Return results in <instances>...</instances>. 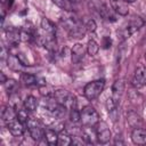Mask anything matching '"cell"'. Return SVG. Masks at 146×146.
<instances>
[{
  "mask_svg": "<svg viewBox=\"0 0 146 146\" xmlns=\"http://www.w3.org/2000/svg\"><path fill=\"white\" fill-rule=\"evenodd\" d=\"M17 57H18V59H19V62L22 63V65H30V63H29V60L25 58V56H24V54H22V52H19V54H17Z\"/></svg>",
  "mask_w": 146,
  "mask_h": 146,
  "instance_id": "f1b7e54d",
  "label": "cell"
},
{
  "mask_svg": "<svg viewBox=\"0 0 146 146\" xmlns=\"http://www.w3.org/2000/svg\"><path fill=\"white\" fill-rule=\"evenodd\" d=\"M143 25H144V21L140 17H132V19H130L129 23H127L124 26H122V29L117 33H119L121 40H124V39H128L135 32H137Z\"/></svg>",
  "mask_w": 146,
  "mask_h": 146,
  "instance_id": "3957f363",
  "label": "cell"
},
{
  "mask_svg": "<svg viewBox=\"0 0 146 146\" xmlns=\"http://www.w3.org/2000/svg\"><path fill=\"white\" fill-rule=\"evenodd\" d=\"M83 56H84V48H83V46L80 44V43L74 44V47L72 48V62L74 64H76L80 60H82Z\"/></svg>",
  "mask_w": 146,
  "mask_h": 146,
  "instance_id": "4fadbf2b",
  "label": "cell"
},
{
  "mask_svg": "<svg viewBox=\"0 0 146 146\" xmlns=\"http://www.w3.org/2000/svg\"><path fill=\"white\" fill-rule=\"evenodd\" d=\"M16 114H17V120L21 121L22 123H26L29 121V115H27V110L24 108H16Z\"/></svg>",
  "mask_w": 146,
  "mask_h": 146,
  "instance_id": "d4e9b609",
  "label": "cell"
},
{
  "mask_svg": "<svg viewBox=\"0 0 146 146\" xmlns=\"http://www.w3.org/2000/svg\"><path fill=\"white\" fill-rule=\"evenodd\" d=\"M62 24L64 29L67 31V33L72 38H82L86 33V25H83L75 15L70 14L68 16H65L62 18Z\"/></svg>",
  "mask_w": 146,
  "mask_h": 146,
  "instance_id": "6da1fadb",
  "label": "cell"
},
{
  "mask_svg": "<svg viewBox=\"0 0 146 146\" xmlns=\"http://www.w3.org/2000/svg\"><path fill=\"white\" fill-rule=\"evenodd\" d=\"M114 11V10H113ZM113 11L107 7V6H102L100 7V15H102V17L103 18H105V19H107V21H111V22H114L116 18H115V16H114V14H113Z\"/></svg>",
  "mask_w": 146,
  "mask_h": 146,
  "instance_id": "7402d4cb",
  "label": "cell"
},
{
  "mask_svg": "<svg viewBox=\"0 0 146 146\" xmlns=\"http://www.w3.org/2000/svg\"><path fill=\"white\" fill-rule=\"evenodd\" d=\"M41 29L46 32V33H49V34H52V35H55V33H56V27H55V25L48 19V18H42L41 19Z\"/></svg>",
  "mask_w": 146,
  "mask_h": 146,
  "instance_id": "d6986e66",
  "label": "cell"
},
{
  "mask_svg": "<svg viewBox=\"0 0 146 146\" xmlns=\"http://www.w3.org/2000/svg\"><path fill=\"white\" fill-rule=\"evenodd\" d=\"M70 119L74 123L80 122L81 121V112H79L76 108H72L71 110V113H70Z\"/></svg>",
  "mask_w": 146,
  "mask_h": 146,
  "instance_id": "484cf974",
  "label": "cell"
},
{
  "mask_svg": "<svg viewBox=\"0 0 146 146\" xmlns=\"http://www.w3.org/2000/svg\"><path fill=\"white\" fill-rule=\"evenodd\" d=\"M38 107V100L35 97L33 96H27L24 100V108H26L27 111L32 112V111H35Z\"/></svg>",
  "mask_w": 146,
  "mask_h": 146,
  "instance_id": "ffe728a7",
  "label": "cell"
},
{
  "mask_svg": "<svg viewBox=\"0 0 146 146\" xmlns=\"http://www.w3.org/2000/svg\"><path fill=\"white\" fill-rule=\"evenodd\" d=\"M36 76H34L33 74L30 73H25L23 72L21 74V82H23L26 86H32V84H36Z\"/></svg>",
  "mask_w": 146,
  "mask_h": 146,
  "instance_id": "44dd1931",
  "label": "cell"
},
{
  "mask_svg": "<svg viewBox=\"0 0 146 146\" xmlns=\"http://www.w3.org/2000/svg\"><path fill=\"white\" fill-rule=\"evenodd\" d=\"M7 40H8V43L10 46H16L18 43V41H21L19 33L16 31H9L7 33Z\"/></svg>",
  "mask_w": 146,
  "mask_h": 146,
  "instance_id": "603a6c76",
  "label": "cell"
},
{
  "mask_svg": "<svg viewBox=\"0 0 146 146\" xmlns=\"http://www.w3.org/2000/svg\"><path fill=\"white\" fill-rule=\"evenodd\" d=\"M17 119V114H16V111L13 106H7L5 107V110L2 111V120L6 124H8L9 122L14 121Z\"/></svg>",
  "mask_w": 146,
  "mask_h": 146,
  "instance_id": "5bb4252c",
  "label": "cell"
},
{
  "mask_svg": "<svg viewBox=\"0 0 146 146\" xmlns=\"http://www.w3.org/2000/svg\"><path fill=\"white\" fill-rule=\"evenodd\" d=\"M29 131H30V135H31L32 139L35 140V141H40L41 139L44 138V131L41 129L40 124L30 127V128H29Z\"/></svg>",
  "mask_w": 146,
  "mask_h": 146,
  "instance_id": "2e32d148",
  "label": "cell"
},
{
  "mask_svg": "<svg viewBox=\"0 0 146 146\" xmlns=\"http://www.w3.org/2000/svg\"><path fill=\"white\" fill-rule=\"evenodd\" d=\"M82 138L86 143L88 144H94L95 140L97 139V132L96 130L92 129V127H87L82 130Z\"/></svg>",
  "mask_w": 146,
  "mask_h": 146,
  "instance_id": "7c38bea8",
  "label": "cell"
},
{
  "mask_svg": "<svg viewBox=\"0 0 146 146\" xmlns=\"http://www.w3.org/2000/svg\"><path fill=\"white\" fill-rule=\"evenodd\" d=\"M111 7L116 14H119L121 16H127L129 13V8L127 6V2L122 1V0H112Z\"/></svg>",
  "mask_w": 146,
  "mask_h": 146,
  "instance_id": "9c48e42d",
  "label": "cell"
},
{
  "mask_svg": "<svg viewBox=\"0 0 146 146\" xmlns=\"http://www.w3.org/2000/svg\"><path fill=\"white\" fill-rule=\"evenodd\" d=\"M55 5H57L60 8H66V0H52Z\"/></svg>",
  "mask_w": 146,
  "mask_h": 146,
  "instance_id": "4dcf8cb0",
  "label": "cell"
},
{
  "mask_svg": "<svg viewBox=\"0 0 146 146\" xmlns=\"http://www.w3.org/2000/svg\"><path fill=\"white\" fill-rule=\"evenodd\" d=\"M125 2H129V3H131V2H135L136 0H124Z\"/></svg>",
  "mask_w": 146,
  "mask_h": 146,
  "instance_id": "836d02e7",
  "label": "cell"
},
{
  "mask_svg": "<svg viewBox=\"0 0 146 146\" xmlns=\"http://www.w3.org/2000/svg\"><path fill=\"white\" fill-rule=\"evenodd\" d=\"M81 121L84 127H94L99 122V115L94 107L86 106L81 111Z\"/></svg>",
  "mask_w": 146,
  "mask_h": 146,
  "instance_id": "5b68a950",
  "label": "cell"
},
{
  "mask_svg": "<svg viewBox=\"0 0 146 146\" xmlns=\"http://www.w3.org/2000/svg\"><path fill=\"white\" fill-rule=\"evenodd\" d=\"M131 140L136 145L146 144V130L141 128H135L131 133Z\"/></svg>",
  "mask_w": 146,
  "mask_h": 146,
  "instance_id": "ba28073f",
  "label": "cell"
},
{
  "mask_svg": "<svg viewBox=\"0 0 146 146\" xmlns=\"http://www.w3.org/2000/svg\"><path fill=\"white\" fill-rule=\"evenodd\" d=\"M127 121H128V123L131 128H140V125L143 123L140 116L133 111H131L127 114Z\"/></svg>",
  "mask_w": 146,
  "mask_h": 146,
  "instance_id": "9a60e30c",
  "label": "cell"
},
{
  "mask_svg": "<svg viewBox=\"0 0 146 146\" xmlns=\"http://www.w3.org/2000/svg\"><path fill=\"white\" fill-rule=\"evenodd\" d=\"M98 50H99L98 43L95 40H89L88 41V44H87V52L90 56H95V55H97Z\"/></svg>",
  "mask_w": 146,
  "mask_h": 146,
  "instance_id": "cb8c5ba5",
  "label": "cell"
},
{
  "mask_svg": "<svg viewBox=\"0 0 146 146\" xmlns=\"http://www.w3.org/2000/svg\"><path fill=\"white\" fill-rule=\"evenodd\" d=\"M44 139H46L47 144H49V145L54 146V145L58 144V133H57V131L48 128L44 131Z\"/></svg>",
  "mask_w": 146,
  "mask_h": 146,
  "instance_id": "e0dca14e",
  "label": "cell"
},
{
  "mask_svg": "<svg viewBox=\"0 0 146 146\" xmlns=\"http://www.w3.org/2000/svg\"><path fill=\"white\" fill-rule=\"evenodd\" d=\"M58 144L60 146H68L72 144V136L68 135L66 130H62L58 132Z\"/></svg>",
  "mask_w": 146,
  "mask_h": 146,
  "instance_id": "ac0fdd59",
  "label": "cell"
},
{
  "mask_svg": "<svg viewBox=\"0 0 146 146\" xmlns=\"http://www.w3.org/2000/svg\"><path fill=\"white\" fill-rule=\"evenodd\" d=\"M96 27H97V25H96V22L94 21V19H89L88 22H87V24H86V30L88 31V32H95L96 31Z\"/></svg>",
  "mask_w": 146,
  "mask_h": 146,
  "instance_id": "83f0119b",
  "label": "cell"
},
{
  "mask_svg": "<svg viewBox=\"0 0 146 146\" xmlns=\"http://www.w3.org/2000/svg\"><path fill=\"white\" fill-rule=\"evenodd\" d=\"M55 100L57 103H59L60 105H63L64 107H66L67 110H72V108H75V104H76V98L73 94H71L70 91L67 90H63V89H59V90H56L54 91V96Z\"/></svg>",
  "mask_w": 146,
  "mask_h": 146,
  "instance_id": "7a4b0ae2",
  "label": "cell"
},
{
  "mask_svg": "<svg viewBox=\"0 0 146 146\" xmlns=\"http://www.w3.org/2000/svg\"><path fill=\"white\" fill-rule=\"evenodd\" d=\"M123 91H124V81L121 80V79L116 80L113 83V87H112V98L119 103Z\"/></svg>",
  "mask_w": 146,
  "mask_h": 146,
  "instance_id": "30bf717a",
  "label": "cell"
},
{
  "mask_svg": "<svg viewBox=\"0 0 146 146\" xmlns=\"http://www.w3.org/2000/svg\"><path fill=\"white\" fill-rule=\"evenodd\" d=\"M146 83V68L143 66H139L136 68L133 78H132V86L139 88Z\"/></svg>",
  "mask_w": 146,
  "mask_h": 146,
  "instance_id": "52a82bcc",
  "label": "cell"
},
{
  "mask_svg": "<svg viewBox=\"0 0 146 146\" xmlns=\"http://www.w3.org/2000/svg\"><path fill=\"white\" fill-rule=\"evenodd\" d=\"M3 84H5V87H6V89L8 90L9 94H13L16 90V88H17V83L14 80H7Z\"/></svg>",
  "mask_w": 146,
  "mask_h": 146,
  "instance_id": "4316f807",
  "label": "cell"
},
{
  "mask_svg": "<svg viewBox=\"0 0 146 146\" xmlns=\"http://www.w3.org/2000/svg\"><path fill=\"white\" fill-rule=\"evenodd\" d=\"M145 57H146V55H145Z\"/></svg>",
  "mask_w": 146,
  "mask_h": 146,
  "instance_id": "d590c367",
  "label": "cell"
},
{
  "mask_svg": "<svg viewBox=\"0 0 146 146\" xmlns=\"http://www.w3.org/2000/svg\"><path fill=\"white\" fill-rule=\"evenodd\" d=\"M97 141L100 144H106L111 139V131L105 122H98L97 123Z\"/></svg>",
  "mask_w": 146,
  "mask_h": 146,
  "instance_id": "8992f818",
  "label": "cell"
},
{
  "mask_svg": "<svg viewBox=\"0 0 146 146\" xmlns=\"http://www.w3.org/2000/svg\"><path fill=\"white\" fill-rule=\"evenodd\" d=\"M66 1H68V2H78L79 0H66Z\"/></svg>",
  "mask_w": 146,
  "mask_h": 146,
  "instance_id": "e575fe53",
  "label": "cell"
},
{
  "mask_svg": "<svg viewBox=\"0 0 146 146\" xmlns=\"http://www.w3.org/2000/svg\"><path fill=\"white\" fill-rule=\"evenodd\" d=\"M24 123H22L21 121H18L17 119L9 122L7 124V128L9 130V132L13 135V136H21L23 132H24Z\"/></svg>",
  "mask_w": 146,
  "mask_h": 146,
  "instance_id": "8fae6325",
  "label": "cell"
},
{
  "mask_svg": "<svg viewBox=\"0 0 146 146\" xmlns=\"http://www.w3.org/2000/svg\"><path fill=\"white\" fill-rule=\"evenodd\" d=\"M111 43H112V41H111L110 36H104L103 38V48H105V49L110 48L111 47Z\"/></svg>",
  "mask_w": 146,
  "mask_h": 146,
  "instance_id": "f546056e",
  "label": "cell"
},
{
  "mask_svg": "<svg viewBox=\"0 0 146 146\" xmlns=\"http://www.w3.org/2000/svg\"><path fill=\"white\" fill-rule=\"evenodd\" d=\"M6 81H7V80H6V76H5V74H3V73H1V82H2V83H5Z\"/></svg>",
  "mask_w": 146,
  "mask_h": 146,
  "instance_id": "d6a6232c",
  "label": "cell"
},
{
  "mask_svg": "<svg viewBox=\"0 0 146 146\" xmlns=\"http://www.w3.org/2000/svg\"><path fill=\"white\" fill-rule=\"evenodd\" d=\"M114 144H115V145H124V141H123L121 138H119V137H117V138L115 139Z\"/></svg>",
  "mask_w": 146,
  "mask_h": 146,
  "instance_id": "1f68e13d",
  "label": "cell"
},
{
  "mask_svg": "<svg viewBox=\"0 0 146 146\" xmlns=\"http://www.w3.org/2000/svg\"><path fill=\"white\" fill-rule=\"evenodd\" d=\"M105 87V82L104 80H95V81H91L89 83L86 84L84 87V96L87 99L89 100H92V99H96L103 91Z\"/></svg>",
  "mask_w": 146,
  "mask_h": 146,
  "instance_id": "277c9868",
  "label": "cell"
}]
</instances>
